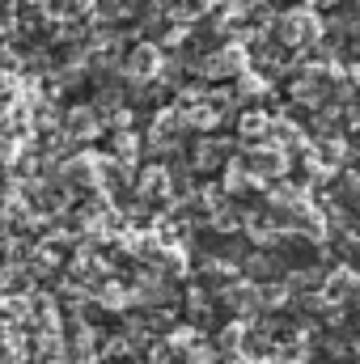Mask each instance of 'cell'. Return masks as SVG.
I'll use <instances>...</instances> for the list:
<instances>
[{
	"instance_id": "obj_1",
	"label": "cell",
	"mask_w": 360,
	"mask_h": 364,
	"mask_svg": "<svg viewBox=\"0 0 360 364\" xmlns=\"http://www.w3.org/2000/svg\"><path fill=\"white\" fill-rule=\"evenodd\" d=\"M318 34H322V26H318V17L309 9H292V13H284L275 21L280 47H318Z\"/></svg>"
},
{
	"instance_id": "obj_2",
	"label": "cell",
	"mask_w": 360,
	"mask_h": 364,
	"mask_svg": "<svg viewBox=\"0 0 360 364\" xmlns=\"http://www.w3.org/2000/svg\"><path fill=\"white\" fill-rule=\"evenodd\" d=\"M238 161L246 166L250 178H280V174L288 170V153H284L280 144H255V149H246Z\"/></svg>"
},
{
	"instance_id": "obj_3",
	"label": "cell",
	"mask_w": 360,
	"mask_h": 364,
	"mask_svg": "<svg viewBox=\"0 0 360 364\" xmlns=\"http://www.w3.org/2000/svg\"><path fill=\"white\" fill-rule=\"evenodd\" d=\"M221 301H225L233 314L250 318V314H259V305H263V288H259V284H250V279H233V284H225Z\"/></svg>"
},
{
	"instance_id": "obj_4",
	"label": "cell",
	"mask_w": 360,
	"mask_h": 364,
	"mask_svg": "<svg viewBox=\"0 0 360 364\" xmlns=\"http://www.w3.org/2000/svg\"><path fill=\"white\" fill-rule=\"evenodd\" d=\"M157 68H162V51H157L153 43H136V47L123 55V73H127L132 81H149V77H157Z\"/></svg>"
},
{
	"instance_id": "obj_5",
	"label": "cell",
	"mask_w": 360,
	"mask_h": 364,
	"mask_svg": "<svg viewBox=\"0 0 360 364\" xmlns=\"http://www.w3.org/2000/svg\"><path fill=\"white\" fill-rule=\"evenodd\" d=\"M199 68H203V77H238L242 68H246V51L242 47H221V51H212L208 60H199Z\"/></svg>"
},
{
	"instance_id": "obj_6",
	"label": "cell",
	"mask_w": 360,
	"mask_h": 364,
	"mask_svg": "<svg viewBox=\"0 0 360 364\" xmlns=\"http://www.w3.org/2000/svg\"><path fill=\"white\" fill-rule=\"evenodd\" d=\"M97 127H102V114H97L93 106H77V110H68V114L60 119L64 140H90V136H97Z\"/></svg>"
},
{
	"instance_id": "obj_7",
	"label": "cell",
	"mask_w": 360,
	"mask_h": 364,
	"mask_svg": "<svg viewBox=\"0 0 360 364\" xmlns=\"http://www.w3.org/2000/svg\"><path fill=\"white\" fill-rule=\"evenodd\" d=\"M356 292H360V279H356V275H352V272H335L327 284H322V292H318V296H322L327 305H348Z\"/></svg>"
},
{
	"instance_id": "obj_8",
	"label": "cell",
	"mask_w": 360,
	"mask_h": 364,
	"mask_svg": "<svg viewBox=\"0 0 360 364\" xmlns=\"http://www.w3.org/2000/svg\"><path fill=\"white\" fill-rule=\"evenodd\" d=\"M327 90H331V85H327V77H322L318 68H305V73L292 81V97H297V102H309V106H314V102H322Z\"/></svg>"
},
{
	"instance_id": "obj_9",
	"label": "cell",
	"mask_w": 360,
	"mask_h": 364,
	"mask_svg": "<svg viewBox=\"0 0 360 364\" xmlns=\"http://www.w3.org/2000/svg\"><path fill=\"white\" fill-rule=\"evenodd\" d=\"M225 157H229V144H225V140H203V144L191 153V166H195V170H216Z\"/></svg>"
},
{
	"instance_id": "obj_10",
	"label": "cell",
	"mask_w": 360,
	"mask_h": 364,
	"mask_svg": "<svg viewBox=\"0 0 360 364\" xmlns=\"http://www.w3.org/2000/svg\"><path fill=\"white\" fill-rule=\"evenodd\" d=\"M348 161V149H344V140H335V136H327V140H318V153H314V166H327V170H335V166H344Z\"/></svg>"
},
{
	"instance_id": "obj_11",
	"label": "cell",
	"mask_w": 360,
	"mask_h": 364,
	"mask_svg": "<svg viewBox=\"0 0 360 364\" xmlns=\"http://www.w3.org/2000/svg\"><path fill=\"white\" fill-rule=\"evenodd\" d=\"M271 127H275V119L263 114V110H246L242 114V136L246 140H263V136H271Z\"/></svg>"
},
{
	"instance_id": "obj_12",
	"label": "cell",
	"mask_w": 360,
	"mask_h": 364,
	"mask_svg": "<svg viewBox=\"0 0 360 364\" xmlns=\"http://www.w3.org/2000/svg\"><path fill=\"white\" fill-rule=\"evenodd\" d=\"M182 119H186V127H199V132H208V127H216V119H221V114H216L208 102H195V106H191Z\"/></svg>"
},
{
	"instance_id": "obj_13",
	"label": "cell",
	"mask_w": 360,
	"mask_h": 364,
	"mask_svg": "<svg viewBox=\"0 0 360 364\" xmlns=\"http://www.w3.org/2000/svg\"><path fill=\"white\" fill-rule=\"evenodd\" d=\"M216 343H221V352H229V356H233V352H238V348L246 343V326H242V322H233V326H225Z\"/></svg>"
},
{
	"instance_id": "obj_14",
	"label": "cell",
	"mask_w": 360,
	"mask_h": 364,
	"mask_svg": "<svg viewBox=\"0 0 360 364\" xmlns=\"http://www.w3.org/2000/svg\"><path fill=\"white\" fill-rule=\"evenodd\" d=\"M186 364H216V352H212L208 343H199V339H195V343L186 348Z\"/></svg>"
},
{
	"instance_id": "obj_15",
	"label": "cell",
	"mask_w": 360,
	"mask_h": 364,
	"mask_svg": "<svg viewBox=\"0 0 360 364\" xmlns=\"http://www.w3.org/2000/svg\"><path fill=\"white\" fill-rule=\"evenodd\" d=\"M271 136H275L280 144H301V132H297L292 123H275V127H271Z\"/></svg>"
},
{
	"instance_id": "obj_16",
	"label": "cell",
	"mask_w": 360,
	"mask_h": 364,
	"mask_svg": "<svg viewBox=\"0 0 360 364\" xmlns=\"http://www.w3.org/2000/svg\"><path fill=\"white\" fill-rule=\"evenodd\" d=\"M352 85H356V93H360V64L352 68Z\"/></svg>"
},
{
	"instance_id": "obj_17",
	"label": "cell",
	"mask_w": 360,
	"mask_h": 364,
	"mask_svg": "<svg viewBox=\"0 0 360 364\" xmlns=\"http://www.w3.org/2000/svg\"><path fill=\"white\" fill-rule=\"evenodd\" d=\"M309 4H335V0H309Z\"/></svg>"
},
{
	"instance_id": "obj_18",
	"label": "cell",
	"mask_w": 360,
	"mask_h": 364,
	"mask_svg": "<svg viewBox=\"0 0 360 364\" xmlns=\"http://www.w3.org/2000/svg\"><path fill=\"white\" fill-rule=\"evenodd\" d=\"M352 123H356V136H360V110H356V119H352Z\"/></svg>"
},
{
	"instance_id": "obj_19",
	"label": "cell",
	"mask_w": 360,
	"mask_h": 364,
	"mask_svg": "<svg viewBox=\"0 0 360 364\" xmlns=\"http://www.w3.org/2000/svg\"><path fill=\"white\" fill-rule=\"evenodd\" d=\"M233 364H255V360H233Z\"/></svg>"
}]
</instances>
